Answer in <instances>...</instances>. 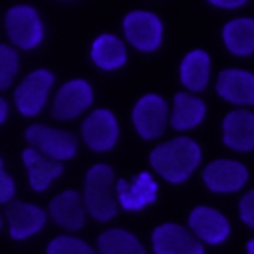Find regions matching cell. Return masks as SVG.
Returning a JSON list of instances; mask_svg holds the SVG:
<instances>
[{"label":"cell","instance_id":"cell-19","mask_svg":"<svg viewBox=\"0 0 254 254\" xmlns=\"http://www.w3.org/2000/svg\"><path fill=\"white\" fill-rule=\"evenodd\" d=\"M169 125L175 133H192L198 129L208 115V105L202 93H192L187 89L177 91L169 101Z\"/></svg>","mask_w":254,"mask_h":254},{"label":"cell","instance_id":"cell-24","mask_svg":"<svg viewBox=\"0 0 254 254\" xmlns=\"http://www.w3.org/2000/svg\"><path fill=\"white\" fill-rule=\"evenodd\" d=\"M22 69V52L8 42H0V93L14 87Z\"/></svg>","mask_w":254,"mask_h":254},{"label":"cell","instance_id":"cell-5","mask_svg":"<svg viewBox=\"0 0 254 254\" xmlns=\"http://www.w3.org/2000/svg\"><path fill=\"white\" fill-rule=\"evenodd\" d=\"M121 36L131 50L137 54H155L165 44V22L149 8H133L121 18Z\"/></svg>","mask_w":254,"mask_h":254},{"label":"cell","instance_id":"cell-25","mask_svg":"<svg viewBox=\"0 0 254 254\" xmlns=\"http://www.w3.org/2000/svg\"><path fill=\"white\" fill-rule=\"evenodd\" d=\"M44 254H99L93 244L77 236V232H62L48 240Z\"/></svg>","mask_w":254,"mask_h":254},{"label":"cell","instance_id":"cell-18","mask_svg":"<svg viewBox=\"0 0 254 254\" xmlns=\"http://www.w3.org/2000/svg\"><path fill=\"white\" fill-rule=\"evenodd\" d=\"M129 46L121 34L99 32L87 48L91 65L103 73H115L129 64Z\"/></svg>","mask_w":254,"mask_h":254},{"label":"cell","instance_id":"cell-15","mask_svg":"<svg viewBox=\"0 0 254 254\" xmlns=\"http://www.w3.org/2000/svg\"><path fill=\"white\" fill-rule=\"evenodd\" d=\"M187 226L204 246H220L232 234V224L228 216L210 204H196L187 216Z\"/></svg>","mask_w":254,"mask_h":254},{"label":"cell","instance_id":"cell-30","mask_svg":"<svg viewBox=\"0 0 254 254\" xmlns=\"http://www.w3.org/2000/svg\"><path fill=\"white\" fill-rule=\"evenodd\" d=\"M244 252H246V254H254V236L246 242V250H244Z\"/></svg>","mask_w":254,"mask_h":254},{"label":"cell","instance_id":"cell-6","mask_svg":"<svg viewBox=\"0 0 254 254\" xmlns=\"http://www.w3.org/2000/svg\"><path fill=\"white\" fill-rule=\"evenodd\" d=\"M95 105V87L85 77H69L56 85L50 115L60 123H71L81 119Z\"/></svg>","mask_w":254,"mask_h":254},{"label":"cell","instance_id":"cell-21","mask_svg":"<svg viewBox=\"0 0 254 254\" xmlns=\"http://www.w3.org/2000/svg\"><path fill=\"white\" fill-rule=\"evenodd\" d=\"M20 161H22V167L26 171L28 187L34 192H46L64 175V163L40 153L38 149L30 147V145H26L22 149Z\"/></svg>","mask_w":254,"mask_h":254},{"label":"cell","instance_id":"cell-11","mask_svg":"<svg viewBox=\"0 0 254 254\" xmlns=\"http://www.w3.org/2000/svg\"><path fill=\"white\" fill-rule=\"evenodd\" d=\"M48 222V210L38 202L14 198L4 206V226L8 230V236L16 242L32 240L34 236L44 232Z\"/></svg>","mask_w":254,"mask_h":254},{"label":"cell","instance_id":"cell-13","mask_svg":"<svg viewBox=\"0 0 254 254\" xmlns=\"http://www.w3.org/2000/svg\"><path fill=\"white\" fill-rule=\"evenodd\" d=\"M151 254H206V246L192 234L187 224L161 222L149 238Z\"/></svg>","mask_w":254,"mask_h":254},{"label":"cell","instance_id":"cell-22","mask_svg":"<svg viewBox=\"0 0 254 254\" xmlns=\"http://www.w3.org/2000/svg\"><path fill=\"white\" fill-rule=\"evenodd\" d=\"M222 48L240 60L254 56V16H232L220 28Z\"/></svg>","mask_w":254,"mask_h":254},{"label":"cell","instance_id":"cell-32","mask_svg":"<svg viewBox=\"0 0 254 254\" xmlns=\"http://www.w3.org/2000/svg\"><path fill=\"white\" fill-rule=\"evenodd\" d=\"M58 2H77V0H58Z\"/></svg>","mask_w":254,"mask_h":254},{"label":"cell","instance_id":"cell-4","mask_svg":"<svg viewBox=\"0 0 254 254\" xmlns=\"http://www.w3.org/2000/svg\"><path fill=\"white\" fill-rule=\"evenodd\" d=\"M56 89V73L50 67H34L12 87V109L24 117V119H36L40 117L52 101Z\"/></svg>","mask_w":254,"mask_h":254},{"label":"cell","instance_id":"cell-27","mask_svg":"<svg viewBox=\"0 0 254 254\" xmlns=\"http://www.w3.org/2000/svg\"><path fill=\"white\" fill-rule=\"evenodd\" d=\"M238 220L248 226L250 230H254V187L252 189H244L240 192L238 198Z\"/></svg>","mask_w":254,"mask_h":254},{"label":"cell","instance_id":"cell-29","mask_svg":"<svg viewBox=\"0 0 254 254\" xmlns=\"http://www.w3.org/2000/svg\"><path fill=\"white\" fill-rule=\"evenodd\" d=\"M10 113H12V101L4 93H0V127H4L8 123Z\"/></svg>","mask_w":254,"mask_h":254},{"label":"cell","instance_id":"cell-10","mask_svg":"<svg viewBox=\"0 0 254 254\" xmlns=\"http://www.w3.org/2000/svg\"><path fill=\"white\" fill-rule=\"evenodd\" d=\"M202 183L212 194H238L248 187L250 169L244 161L234 157H216L210 159L200 169Z\"/></svg>","mask_w":254,"mask_h":254},{"label":"cell","instance_id":"cell-1","mask_svg":"<svg viewBox=\"0 0 254 254\" xmlns=\"http://www.w3.org/2000/svg\"><path fill=\"white\" fill-rule=\"evenodd\" d=\"M204 153L200 143L189 133H175L161 139L149 151V169L159 181L169 185H183L202 169Z\"/></svg>","mask_w":254,"mask_h":254},{"label":"cell","instance_id":"cell-8","mask_svg":"<svg viewBox=\"0 0 254 254\" xmlns=\"http://www.w3.org/2000/svg\"><path fill=\"white\" fill-rule=\"evenodd\" d=\"M121 139V123L113 109L91 107L79 119V141L91 153L103 155L117 147Z\"/></svg>","mask_w":254,"mask_h":254},{"label":"cell","instance_id":"cell-28","mask_svg":"<svg viewBox=\"0 0 254 254\" xmlns=\"http://www.w3.org/2000/svg\"><path fill=\"white\" fill-rule=\"evenodd\" d=\"M204 2L216 10H222V12H236L244 6H248L252 0H204Z\"/></svg>","mask_w":254,"mask_h":254},{"label":"cell","instance_id":"cell-23","mask_svg":"<svg viewBox=\"0 0 254 254\" xmlns=\"http://www.w3.org/2000/svg\"><path fill=\"white\" fill-rule=\"evenodd\" d=\"M95 248L99 254H151L143 240L127 228L109 226L97 234Z\"/></svg>","mask_w":254,"mask_h":254},{"label":"cell","instance_id":"cell-14","mask_svg":"<svg viewBox=\"0 0 254 254\" xmlns=\"http://www.w3.org/2000/svg\"><path fill=\"white\" fill-rule=\"evenodd\" d=\"M214 93L230 107L254 109V71L248 67H222L212 81Z\"/></svg>","mask_w":254,"mask_h":254},{"label":"cell","instance_id":"cell-31","mask_svg":"<svg viewBox=\"0 0 254 254\" xmlns=\"http://www.w3.org/2000/svg\"><path fill=\"white\" fill-rule=\"evenodd\" d=\"M4 228V210L0 208V230Z\"/></svg>","mask_w":254,"mask_h":254},{"label":"cell","instance_id":"cell-12","mask_svg":"<svg viewBox=\"0 0 254 254\" xmlns=\"http://www.w3.org/2000/svg\"><path fill=\"white\" fill-rule=\"evenodd\" d=\"M115 192L123 212H143L159 198V179L151 169L139 171L129 179H117Z\"/></svg>","mask_w":254,"mask_h":254},{"label":"cell","instance_id":"cell-20","mask_svg":"<svg viewBox=\"0 0 254 254\" xmlns=\"http://www.w3.org/2000/svg\"><path fill=\"white\" fill-rule=\"evenodd\" d=\"M179 83L183 89L192 93H204L214 81L212 56L204 48H192L183 54L179 62Z\"/></svg>","mask_w":254,"mask_h":254},{"label":"cell","instance_id":"cell-2","mask_svg":"<svg viewBox=\"0 0 254 254\" xmlns=\"http://www.w3.org/2000/svg\"><path fill=\"white\" fill-rule=\"evenodd\" d=\"M115 171L109 163H93L85 175L81 185V198L85 202L87 214L95 222H111L119 208L117 192H115Z\"/></svg>","mask_w":254,"mask_h":254},{"label":"cell","instance_id":"cell-7","mask_svg":"<svg viewBox=\"0 0 254 254\" xmlns=\"http://www.w3.org/2000/svg\"><path fill=\"white\" fill-rule=\"evenodd\" d=\"M169 101L161 93L149 91L135 99L129 119L135 135L143 141H161L171 129L169 125Z\"/></svg>","mask_w":254,"mask_h":254},{"label":"cell","instance_id":"cell-17","mask_svg":"<svg viewBox=\"0 0 254 254\" xmlns=\"http://www.w3.org/2000/svg\"><path fill=\"white\" fill-rule=\"evenodd\" d=\"M220 141L228 151L236 155L254 153V109H228L220 121Z\"/></svg>","mask_w":254,"mask_h":254},{"label":"cell","instance_id":"cell-3","mask_svg":"<svg viewBox=\"0 0 254 254\" xmlns=\"http://www.w3.org/2000/svg\"><path fill=\"white\" fill-rule=\"evenodd\" d=\"M2 30L6 42L22 54L36 52L48 36L42 12L30 2H14L2 14Z\"/></svg>","mask_w":254,"mask_h":254},{"label":"cell","instance_id":"cell-16","mask_svg":"<svg viewBox=\"0 0 254 254\" xmlns=\"http://www.w3.org/2000/svg\"><path fill=\"white\" fill-rule=\"evenodd\" d=\"M48 216L50 222L56 224L62 232H79L87 220V208L81 198V190L77 189H64L56 192L48 202Z\"/></svg>","mask_w":254,"mask_h":254},{"label":"cell","instance_id":"cell-9","mask_svg":"<svg viewBox=\"0 0 254 254\" xmlns=\"http://www.w3.org/2000/svg\"><path fill=\"white\" fill-rule=\"evenodd\" d=\"M24 141L26 145L38 149L40 153L60 163H67L75 159L81 143L79 135H75L73 131L42 121H34L24 129Z\"/></svg>","mask_w":254,"mask_h":254},{"label":"cell","instance_id":"cell-26","mask_svg":"<svg viewBox=\"0 0 254 254\" xmlns=\"http://www.w3.org/2000/svg\"><path fill=\"white\" fill-rule=\"evenodd\" d=\"M16 190H18L16 179L12 177V173H8L4 157L0 155V206H6L8 202H12L16 198Z\"/></svg>","mask_w":254,"mask_h":254}]
</instances>
